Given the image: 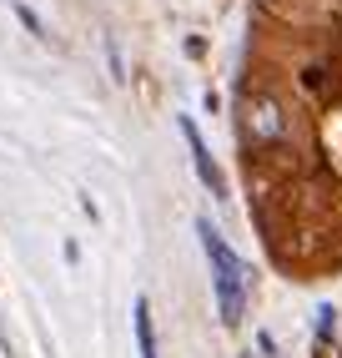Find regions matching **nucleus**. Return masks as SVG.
<instances>
[{
  "label": "nucleus",
  "mask_w": 342,
  "mask_h": 358,
  "mask_svg": "<svg viewBox=\"0 0 342 358\" xmlns=\"http://www.w3.org/2000/svg\"><path fill=\"white\" fill-rule=\"evenodd\" d=\"M202 232V248H207V262H211V288H216V313H222L227 328L241 323V313H247V268L237 262V252L227 248V237L216 232L207 217L197 222Z\"/></svg>",
  "instance_id": "f257e3e1"
},
{
  "label": "nucleus",
  "mask_w": 342,
  "mask_h": 358,
  "mask_svg": "<svg viewBox=\"0 0 342 358\" xmlns=\"http://www.w3.org/2000/svg\"><path fill=\"white\" fill-rule=\"evenodd\" d=\"M237 122H241V136H247L252 152H272L287 141V111L272 91H241Z\"/></svg>",
  "instance_id": "f03ea898"
},
{
  "label": "nucleus",
  "mask_w": 342,
  "mask_h": 358,
  "mask_svg": "<svg viewBox=\"0 0 342 358\" xmlns=\"http://www.w3.org/2000/svg\"><path fill=\"white\" fill-rule=\"evenodd\" d=\"M297 86L307 91V101H317V106H342V66L337 61H307Z\"/></svg>",
  "instance_id": "7ed1b4c3"
},
{
  "label": "nucleus",
  "mask_w": 342,
  "mask_h": 358,
  "mask_svg": "<svg viewBox=\"0 0 342 358\" xmlns=\"http://www.w3.org/2000/svg\"><path fill=\"white\" fill-rule=\"evenodd\" d=\"M181 136H186V147H191V166H197L202 187H207L211 197L227 202V177H222V166L211 162V152H207V141H202V131H197V122H191V116H181Z\"/></svg>",
  "instance_id": "20e7f679"
},
{
  "label": "nucleus",
  "mask_w": 342,
  "mask_h": 358,
  "mask_svg": "<svg viewBox=\"0 0 342 358\" xmlns=\"http://www.w3.org/2000/svg\"><path fill=\"white\" fill-rule=\"evenodd\" d=\"M131 323H136V348H141V358H156V328H151V303H146V298H136Z\"/></svg>",
  "instance_id": "39448f33"
},
{
  "label": "nucleus",
  "mask_w": 342,
  "mask_h": 358,
  "mask_svg": "<svg viewBox=\"0 0 342 358\" xmlns=\"http://www.w3.org/2000/svg\"><path fill=\"white\" fill-rule=\"evenodd\" d=\"M312 353H317V358H342V353H337V343H332V333H317Z\"/></svg>",
  "instance_id": "423d86ee"
},
{
  "label": "nucleus",
  "mask_w": 342,
  "mask_h": 358,
  "mask_svg": "<svg viewBox=\"0 0 342 358\" xmlns=\"http://www.w3.org/2000/svg\"><path fill=\"white\" fill-rule=\"evenodd\" d=\"M337 45H342V36H337Z\"/></svg>",
  "instance_id": "0eeeda50"
}]
</instances>
